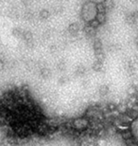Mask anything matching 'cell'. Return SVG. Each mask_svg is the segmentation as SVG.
Here are the masks:
<instances>
[{"label":"cell","instance_id":"4","mask_svg":"<svg viewBox=\"0 0 138 146\" xmlns=\"http://www.w3.org/2000/svg\"><path fill=\"white\" fill-rule=\"evenodd\" d=\"M5 64H6V63L0 62V71H2L3 69H4V68H5Z\"/></svg>","mask_w":138,"mask_h":146},{"label":"cell","instance_id":"2","mask_svg":"<svg viewBox=\"0 0 138 146\" xmlns=\"http://www.w3.org/2000/svg\"><path fill=\"white\" fill-rule=\"evenodd\" d=\"M131 134H133V138L138 141V118L134 119L133 122L131 123Z\"/></svg>","mask_w":138,"mask_h":146},{"label":"cell","instance_id":"3","mask_svg":"<svg viewBox=\"0 0 138 146\" xmlns=\"http://www.w3.org/2000/svg\"><path fill=\"white\" fill-rule=\"evenodd\" d=\"M0 62L2 63H6V56L3 52H0Z\"/></svg>","mask_w":138,"mask_h":146},{"label":"cell","instance_id":"1","mask_svg":"<svg viewBox=\"0 0 138 146\" xmlns=\"http://www.w3.org/2000/svg\"><path fill=\"white\" fill-rule=\"evenodd\" d=\"M100 9L99 4L93 0H88L81 6V18L88 25H93L98 21Z\"/></svg>","mask_w":138,"mask_h":146}]
</instances>
